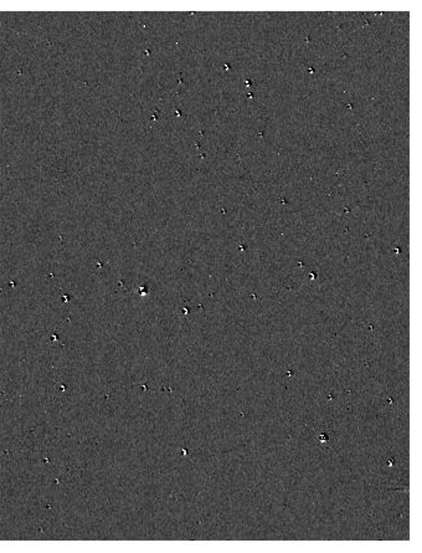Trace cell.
I'll list each match as a JSON object with an SVG mask.
<instances>
[{"instance_id":"obj_1","label":"cell","mask_w":422,"mask_h":553,"mask_svg":"<svg viewBox=\"0 0 422 553\" xmlns=\"http://www.w3.org/2000/svg\"><path fill=\"white\" fill-rule=\"evenodd\" d=\"M313 442L323 454H330L335 448L337 435L330 428L326 425H319L313 430Z\"/></svg>"}]
</instances>
